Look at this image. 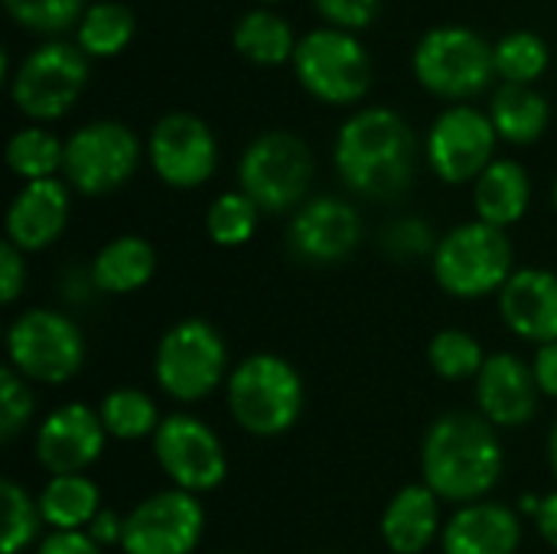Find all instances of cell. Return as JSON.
Wrapping results in <instances>:
<instances>
[{"label": "cell", "instance_id": "cb8c5ba5", "mask_svg": "<svg viewBox=\"0 0 557 554\" xmlns=\"http://www.w3.org/2000/svg\"><path fill=\"white\" fill-rule=\"evenodd\" d=\"M532 202V180L516 160H493L473 183V209L480 222L496 229L516 225Z\"/></svg>", "mask_w": 557, "mask_h": 554}, {"label": "cell", "instance_id": "f1b7e54d", "mask_svg": "<svg viewBox=\"0 0 557 554\" xmlns=\"http://www.w3.org/2000/svg\"><path fill=\"white\" fill-rule=\"evenodd\" d=\"M134 36V10L121 0H98L78 20V49L85 56H117Z\"/></svg>", "mask_w": 557, "mask_h": 554}, {"label": "cell", "instance_id": "4fadbf2b", "mask_svg": "<svg viewBox=\"0 0 557 554\" xmlns=\"http://www.w3.org/2000/svg\"><path fill=\"white\" fill-rule=\"evenodd\" d=\"M206 532V509L186 490H163L124 516V554H193Z\"/></svg>", "mask_w": 557, "mask_h": 554}, {"label": "cell", "instance_id": "4dcf8cb0", "mask_svg": "<svg viewBox=\"0 0 557 554\" xmlns=\"http://www.w3.org/2000/svg\"><path fill=\"white\" fill-rule=\"evenodd\" d=\"M493 59H496V75L506 82L532 85L545 69H548V42L535 29H512L493 42Z\"/></svg>", "mask_w": 557, "mask_h": 554}, {"label": "cell", "instance_id": "ee69618b", "mask_svg": "<svg viewBox=\"0 0 557 554\" xmlns=\"http://www.w3.org/2000/svg\"><path fill=\"white\" fill-rule=\"evenodd\" d=\"M548 464H552V470H555L557 477V421L555 428H552V434H548Z\"/></svg>", "mask_w": 557, "mask_h": 554}, {"label": "cell", "instance_id": "83f0119b", "mask_svg": "<svg viewBox=\"0 0 557 554\" xmlns=\"http://www.w3.org/2000/svg\"><path fill=\"white\" fill-rule=\"evenodd\" d=\"M98 415H101V424H104L108 438H117V441L153 438L160 421H163L157 402L140 389H111L101 398Z\"/></svg>", "mask_w": 557, "mask_h": 554}, {"label": "cell", "instance_id": "836d02e7", "mask_svg": "<svg viewBox=\"0 0 557 554\" xmlns=\"http://www.w3.org/2000/svg\"><path fill=\"white\" fill-rule=\"evenodd\" d=\"M0 500H3V545L0 549L3 554H23L33 545L39 526H46L39 516V503L16 480H3Z\"/></svg>", "mask_w": 557, "mask_h": 554}, {"label": "cell", "instance_id": "5bb4252c", "mask_svg": "<svg viewBox=\"0 0 557 554\" xmlns=\"http://www.w3.org/2000/svg\"><path fill=\"white\" fill-rule=\"evenodd\" d=\"M496 137L499 134L490 114L460 101V104L444 108L434 118L424 153H428L431 170L444 183L450 186H460L470 180L476 183V176L496 160Z\"/></svg>", "mask_w": 557, "mask_h": 554}, {"label": "cell", "instance_id": "74e56055", "mask_svg": "<svg viewBox=\"0 0 557 554\" xmlns=\"http://www.w3.org/2000/svg\"><path fill=\"white\" fill-rule=\"evenodd\" d=\"M385 248L392 255H398V258H414V255H424V251L434 255L437 242H434V232H431L428 222H421V219H401V222H395V225L385 229Z\"/></svg>", "mask_w": 557, "mask_h": 554}, {"label": "cell", "instance_id": "ac0fdd59", "mask_svg": "<svg viewBox=\"0 0 557 554\" xmlns=\"http://www.w3.org/2000/svg\"><path fill=\"white\" fill-rule=\"evenodd\" d=\"M539 382L525 359L516 353L486 356V366L476 376V405L480 415L499 428H525L539 411Z\"/></svg>", "mask_w": 557, "mask_h": 554}, {"label": "cell", "instance_id": "7dc6e473", "mask_svg": "<svg viewBox=\"0 0 557 554\" xmlns=\"http://www.w3.org/2000/svg\"><path fill=\"white\" fill-rule=\"evenodd\" d=\"M222 554H228V552H222Z\"/></svg>", "mask_w": 557, "mask_h": 554}, {"label": "cell", "instance_id": "7a4b0ae2", "mask_svg": "<svg viewBox=\"0 0 557 554\" xmlns=\"http://www.w3.org/2000/svg\"><path fill=\"white\" fill-rule=\"evenodd\" d=\"M503 444L480 411L441 415L421 444V473L441 503L470 506L486 500L503 480Z\"/></svg>", "mask_w": 557, "mask_h": 554}, {"label": "cell", "instance_id": "6da1fadb", "mask_svg": "<svg viewBox=\"0 0 557 554\" xmlns=\"http://www.w3.org/2000/svg\"><path fill=\"white\" fill-rule=\"evenodd\" d=\"M418 140L411 124L385 104L349 114L333 144L339 180L366 199H398L414 180Z\"/></svg>", "mask_w": 557, "mask_h": 554}, {"label": "cell", "instance_id": "5b68a950", "mask_svg": "<svg viewBox=\"0 0 557 554\" xmlns=\"http://www.w3.org/2000/svg\"><path fill=\"white\" fill-rule=\"evenodd\" d=\"M317 163L313 150L304 137L290 131H264L258 134L238 160V186L242 193L268 216H281L300 209Z\"/></svg>", "mask_w": 557, "mask_h": 554}, {"label": "cell", "instance_id": "60d3db41", "mask_svg": "<svg viewBox=\"0 0 557 554\" xmlns=\"http://www.w3.org/2000/svg\"><path fill=\"white\" fill-rule=\"evenodd\" d=\"M532 372H535L539 392L548 395V398H557V343L539 346L535 362H532Z\"/></svg>", "mask_w": 557, "mask_h": 554}, {"label": "cell", "instance_id": "f35d334b", "mask_svg": "<svg viewBox=\"0 0 557 554\" xmlns=\"http://www.w3.org/2000/svg\"><path fill=\"white\" fill-rule=\"evenodd\" d=\"M23 287H26V261H23V251L3 238V245H0V300L3 304H13L23 294Z\"/></svg>", "mask_w": 557, "mask_h": 554}, {"label": "cell", "instance_id": "44dd1931", "mask_svg": "<svg viewBox=\"0 0 557 554\" xmlns=\"http://www.w3.org/2000/svg\"><path fill=\"white\" fill-rule=\"evenodd\" d=\"M522 545V519L503 503H470L460 506L444 532V554H516Z\"/></svg>", "mask_w": 557, "mask_h": 554}, {"label": "cell", "instance_id": "8d00e7d4", "mask_svg": "<svg viewBox=\"0 0 557 554\" xmlns=\"http://www.w3.org/2000/svg\"><path fill=\"white\" fill-rule=\"evenodd\" d=\"M313 7L326 20V26L352 33V29L369 26L379 16L382 0H313Z\"/></svg>", "mask_w": 557, "mask_h": 554}, {"label": "cell", "instance_id": "9a60e30c", "mask_svg": "<svg viewBox=\"0 0 557 554\" xmlns=\"http://www.w3.org/2000/svg\"><path fill=\"white\" fill-rule=\"evenodd\" d=\"M147 157L166 186L196 189L215 173L219 144L212 127L199 114L170 111L153 124L147 137Z\"/></svg>", "mask_w": 557, "mask_h": 554}, {"label": "cell", "instance_id": "8992f818", "mask_svg": "<svg viewBox=\"0 0 557 554\" xmlns=\"http://www.w3.org/2000/svg\"><path fill=\"white\" fill-rule=\"evenodd\" d=\"M411 69L428 91L460 104L493 82V42L470 26L441 23L418 39L411 52Z\"/></svg>", "mask_w": 557, "mask_h": 554}, {"label": "cell", "instance_id": "4316f807", "mask_svg": "<svg viewBox=\"0 0 557 554\" xmlns=\"http://www.w3.org/2000/svg\"><path fill=\"white\" fill-rule=\"evenodd\" d=\"M232 42L245 59L258 65H281L294 59V49H297L290 23L268 7L245 10L238 23L232 26Z\"/></svg>", "mask_w": 557, "mask_h": 554}, {"label": "cell", "instance_id": "1f68e13d", "mask_svg": "<svg viewBox=\"0 0 557 554\" xmlns=\"http://www.w3.org/2000/svg\"><path fill=\"white\" fill-rule=\"evenodd\" d=\"M428 362L444 382H467L480 376V369L486 366V353L480 340L467 330H441L428 346Z\"/></svg>", "mask_w": 557, "mask_h": 554}, {"label": "cell", "instance_id": "ba28073f", "mask_svg": "<svg viewBox=\"0 0 557 554\" xmlns=\"http://www.w3.org/2000/svg\"><path fill=\"white\" fill-rule=\"evenodd\" d=\"M7 359L26 382L62 385L85 366V336L72 317L33 307L10 323Z\"/></svg>", "mask_w": 557, "mask_h": 554}, {"label": "cell", "instance_id": "d6986e66", "mask_svg": "<svg viewBox=\"0 0 557 554\" xmlns=\"http://www.w3.org/2000/svg\"><path fill=\"white\" fill-rule=\"evenodd\" d=\"M69 183L62 180H36L23 183V189L13 196L3 229L7 242L16 245L23 255L42 251L59 242V235L69 225Z\"/></svg>", "mask_w": 557, "mask_h": 554}, {"label": "cell", "instance_id": "ffe728a7", "mask_svg": "<svg viewBox=\"0 0 557 554\" xmlns=\"http://www.w3.org/2000/svg\"><path fill=\"white\" fill-rule=\"evenodd\" d=\"M503 323L525 343H557V274L545 268L516 271L499 291Z\"/></svg>", "mask_w": 557, "mask_h": 554}, {"label": "cell", "instance_id": "f546056e", "mask_svg": "<svg viewBox=\"0 0 557 554\" xmlns=\"http://www.w3.org/2000/svg\"><path fill=\"white\" fill-rule=\"evenodd\" d=\"M62 157H65V140H59L52 131H46L39 124L20 127L7 140V167L23 183L52 180L55 170H62Z\"/></svg>", "mask_w": 557, "mask_h": 554}, {"label": "cell", "instance_id": "9c48e42d", "mask_svg": "<svg viewBox=\"0 0 557 554\" xmlns=\"http://www.w3.org/2000/svg\"><path fill=\"white\" fill-rule=\"evenodd\" d=\"M294 72L300 85L326 104H352L372 85V59L366 46L336 26H317L297 39Z\"/></svg>", "mask_w": 557, "mask_h": 554}, {"label": "cell", "instance_id": "d6a6232c", "mask_svg": "<svg viewBox=\"0 0 557 554\" xmlns=\"http://www.w3.org/2000/svg\"><path fill=\"white\" fill-rule=\"evenodd\" d=\"M258 216H261V209L242 189H232V193H222L212 199V206L206 212V232L222 248H242L251 242V235L258 229Z\"/></svg>", "mask_w": 557, "mask_h": 554}, {"label": "cell", "instance_id": "ab89813d", "mask_svg": "<svg viewBox=\"0 0 557 554\" xmlns=\"http://www.w3.org/2000/svg\"><path fill=\"white\" fill-rule=\"evenodd\" d=\"M36 554H104L88 532H52L39 542Z\"/></svg>", "mask_w": 557, "mask_h": 554}, {"label": "cell", "instance_id": "52a82bcc", "mask_svg": "<svg viewBox=\"0 0 557 554\" xmlns=\"http://www.w3.org/2000/svg\"><path fill=\"white\" fill-rule=\"evenodd\" d=\"M225 369H228L225 340L202 317H186L173 323L157 343L153 379L160 392L170 395L173 402L183 405L202 402L222 385Z\"/></svg>", "mask_w": 557, "mask_h": 554}, {"label": "cell", "instance_id": "d590c367", "mask_svg": "<svg viewBox=\"0 0 557 554\" xmlns=\"http://www.w3.org/2000/svg\"><path fill=\"white\" fill-rule=\"evenodd\" d=\"M33 389L29 382L13 369V366H3L0 369V441L10 444L16 441L26 424L33 421Z\"/></svg>", "mask_w": 557, "mask_h": 554}, {"label": "cell", "instance_id": "f6af8a7d", "mask_svg": "<svg viewBox=\"0 0 557 554\" xmlns=\"http://www.w3.org/2000/svg\"><path fill=\"white\" fill-rule=\"evenodd\" d=\"M552 199H555V209H557V176H555V189H552Z\"/></svg>", "mask_w": 557, "mask_h": 554}, {"label": "cell", "instance_id": "bcb514c9", "mask_svg": "<svg viewBox=\"0 0 557 554\" xmlns=\"http://www.w3.org/2000/svg\"><path fill=\"white\" fill-rule=\"evenodd\" d=\"M261 3H271V0H261Z\"/></svg>", "mask_w": 557, "mask_h": 554}, {"label": "cell", "instance_id": "b9f144b4", "mask_svg": "<svg viewBox=\"0 0 557 554\" xmlns=\"http://www.w3.org/2000/svg\"><path fill=\"white\" fill-rule=\"evenodd\" d=\"M101 549H108V545H117L121 549V542H124V519L117 516V513H111V509H101L98 516H95V522L85 529Z\"/></svg>", "mask_w": 557, "mask_h": 554}, {"label": "cell", "instance_id": "d4e9b609", "mask_svg": "<svg viewBox=\"0 0 557 554\" xmlns=\"http://www.w3.org/2000/svg\"><path fill=\"white\" fill-rule=\"evenodd\" d=\"M490 121L496 134L509 144H535L552 121V104L548 98L519 82H503L493 98H490Z\"/></svg>", "mask_w": 557, "mask_h": 554}, {"label": "cell", "instance_id": "3957f363", "mask_svg": "<svg viewBox=\"0 0 557 554\" xmlns=\"http://www.w3.org/2000/svg\"><path fill=\"white\" fill-rule=\"evenodd\" d=\"M228 411L251 438H281L304 415V379L274 353H255L242 359L225 385Z\"/></svg>", "mask_w": 557, "mask_h": 554}, {"label": "cell", "instance_id": "30bf717a", "mask_svg": "<svg viewBox=\"0 0 557 554\" xmlns=\"http://www.w3.org/2000/svg\"><path fill=\"white\" fill-rule=\"evenodd\" d=\"M140 163L137 134L114 118H98L82 124L65 140L62 173L82 196H108L121 189Z\"/></svg>", "mask_w": 557, "mask_h": 554}, {"label": "cell", "instance_id": "484cf974", "mask_svg": "<svg viewBox=\"0 0 557 554\" xmlns=\"http://www.w3.org/2000/svg\"><path fill=\"white\" fill-rule=\"evenodd\" d=\"M36 503H39L42 522L52 532H85L101 513V490L85 473L49 477Z\"/></svg>", "mask_w": 557, "mask_h": 554}, {"label": "cell", "instance_id": "7c38bea8", "mask_svg": "<svg viewBox=\"0 0 557 554\" xmlns=\"http://www.w3.org/2000/svg\"><path fill=\"white\" fill-rule=\"evenodd\" d=\"M153 457L166 480L193 496L215 490L228 473L219 434L193 415H170L160 421L153 434Z\"/></svg>", "mask_w": 557, "mask_h": 554}, {"label": "cell", "instance_id": "603a6c76", "mask_svg": "<svg viewBox=\"0 0 557 554\" xmlns=\"http://www.w3.org/2000/svg\"><path fill=\"white\" fill-rule=\"evenodd\" d=\"M157 274V251L140 235H117L98 248L88 264V281L101 294H134L147 287Z\"/></svg>", "mask_w": 557, "mask_h": 554}, {"label": "cell", "instance_id": "2e32d148", "mask_svg": "<svg viewBox=\"0 0 557 554\" xmlns=\"http://www.w3.org/2000/svg\"><path fill=\"white\" fill-rule=\"evenodd\" d=\"M287 242L304 264H339L362 242V216L339 196H313L294 212Z\"/></svg>", "mask_w": 557, "mask_h": 554}, {"label": "cell", "instance_id": "7bdbcfd3", "mask_svg": "<svg viewBox=\"0 0 557 554\" xmlns=\"http://www.w3.org/2000/svg\"><path fill=\"white\" fill-rule=\"evenodd\" d=\"M535 526H539V535L557 552V490L542 496L539 513H535Z\"/></svg>", "mask_w": 557, "mask_h": 554}, {"label": "cell", "instance_id": "7402d4cb", "mask_svg": "<svg viewBox=\"0 0 557 554\" xmlns=\"http://www.w3.org/2000/svg\"><path fill=\"white\" fill-rule=\"evenodd\" d=\"M379 529H382V542L395 554H424L444 532L441 496L424 483L401 487L388 500Z\"/></svg>", "mask_w": 557, "mask_h": 554}, {"label": "cell", "instance_id": "e0dca14e", "mask_svg": "<svg viewBox=\"0 0 557 554\" xmlns=\"http://www.w3.org/2000/svg\"><path fill=\"white\" fill-rule=\"evenodd\" d=\"M108 431L101 415L88 405L69 402L42 418L36 428V460L49 477L85 473L104 454Z\"/></svg>", "mask_w": 557, "mask_h": 554}, {"label": "cell", "instance_id": "8fae6325", "mask_svg": "<svg viewBox=\"0 0 557 554\" xmlns=\"http://www.w3.org/2000/svg\"><path fill=\"white\" fill-rule=\"evenodd\" d=\"M88 82V59L78 46L49 39L23 56L10 78L13 104L33 121L62 118Z\"/></svg>", "mask_w": 557, "mask_h": 554}, {"label": "cell", "instance_id": "277c9868", "mask_svg": "<svg viewBox=\"0 0 557 554\" xmlns=\"http://www.w3.org/2000/svg\"><path fill=\"white\" fill-rule=\"evenodd\" d=\"M512 261L516 251L506 229L473 219L437 238L431 271L441 291H447L450 297L480 300L506 287V281L516 274Z\"/></svg>", "mask_w": 557, "mask_h": 554}, {"label": "cell", "instance_id": "e575fe53", "mask_svg": "<svg viewBox=\"0 0 557 554\" xmlns=\"http://www.w3.org/2000/svg\"><path fill=\"white\" fill-rule=\"evenodd\" d=\"M3 7L20 26L36 33H62L88 10L85 0H3Z\"/></svg>", "mask_w": 557, "mask_h": 554}]
</instances>
